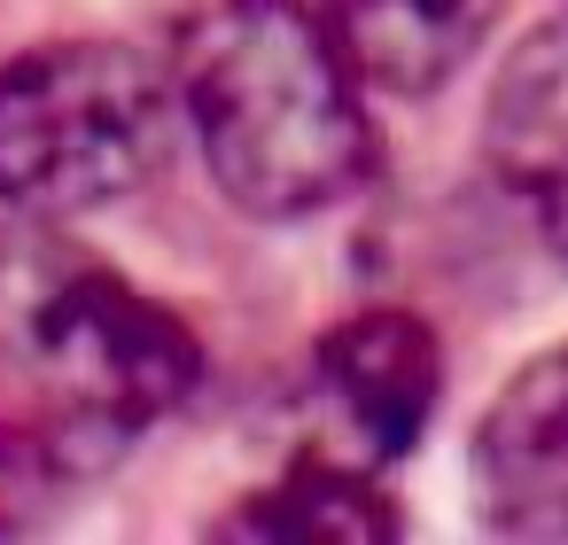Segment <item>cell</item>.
Here are the masks:
<instances>
[{"label": "cell", "instance_id": "5b68a950", "mask_svg": "<svg viewBox=\"0 0 568 545\" xmlns=\"http://www.w3.org/2000/svg\"><path fill=\"white\" fill-rule=\"evenodd\" d=\"M320 390L351 421L358 452L366 460H389L436 413V390H444L436 335L413 312H358V320H343L320 343Z\"/></svg>", "mask_w": 568, "mask_h": 545}, {"label": "cell", "instance_id": "7a4b0ae2", "mask_svg": "<svg viewBox=\"0 0 568 545\" xmlns=\"http://www.w3.org/2000/svg\"><path fill=\"white\" fill-rule=\"evenodd\" d=\"M195 335L71 234H0V390L63 444H118L195 390Z\"/></svg>", "mask_w": 568, "mask_h": 545}, {"label": "cell", "instance_id": "9c48e42d", "mask_svg": "<svg viewBox=\"0 0 568 545\" xmlns=\"http://www.w3.org/2000/svg\"><path fill=\"white\" fill-rule=\"evenodd\" d=\"M55 467H63V452H55L40 428L0 421V529H24V522H32V506L48 498Z\"/></svg>", "mask_w": 568, "mask_h": 545}, {"label": "cell", "instance_id": "52a82bcc", "mask_svg": "<svg viewBox=\"0 0 568 545\" xmlns=\"http://www.w3.org/2000/svg\"><path fill=\"white\" fill-rule=\"evenodd\" d=\"M498 0H327V32L358 87L428 94L444 87L490 32Z\"/></svg>", "mask_w": 568, "mask_h": 545}, {"label": "cell", "instance_id": "8992f818", "mask_svg": "<svg viewBox=\"0 0 568 545\" xmlns=\"http://www.w3.org/2000/svg\"><path fill=\"white\" fill-rule=\"evenodd\" d=\"M490 164L568 258V17L529 32L490 94Z\"/></svg>", "mask_w": 568, "mask_h": 545}, {"label": "cell", "instance_id": "ba28073f", "mask_svg": "<svg viewBox=\"0 0 568 545\" xmlns=\"http://www.w3.org/2000/svg\"><path fill=\"white\" fill-rule=\"evenodd\" d=\"M226 529H250V537H327V545H374V537H397V506L343 475V467H296L281 475L273 491H257L250 506L226 514Z\"/></svg>", "mask_w": 568, "mask_h": 545}, {"label": "cell", "instance_id": "3957f363", "mask_svg": "<svg viewBox=\"0 0 568 545\" xmlns=\"http://www.w3.org/2000/svg\"><path fill=\"white\" fill-rule=\"evenodd\" d=\"M180 125V87L110 40L32 48L0 71V203L79 219L133 195Z\"/></svg>", "mask_w": 568, "mask_h": 545}, {"label": "cell", "instance_id": "277c9868", "mask_svg": "<svg viewBox=\"0 0 568 545\" xmlns=\"http://www.w3.org/2000/svg\"><path fill=\"white\" fill-rule=\"evenodd\" d=\"M475 498L506 537H568V343L537 351L483 413Z\"/></svg>", "mask_w": 568, "mask_h": 545}, {"label": "cell", "instance_id": "6da1fadb", "mask_svg": "<svg viewBox=\"0 0 568 545\" xmlns=\"http://www.w3.org/2000/svg\"><path fill=\"white\" fill-rule=\"evenodd\" d=\"M180 118L219 188L257 219L343 203L374 172L358 71L296 0H211L180 32Z\"/></svg>", "mask_w": 568, "mask_h": 545}]
</instances>
